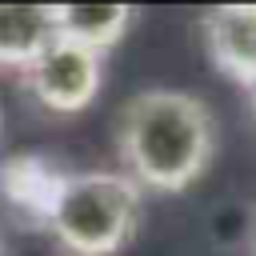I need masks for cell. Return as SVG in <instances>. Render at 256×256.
Listing matches in <instances>:
<instances>
[{
    "instance_id": "6da1fadb",
    "label": "cell",
    "mask_w": 256,
    "mask_h": 256,
    "mask_svg": "<svg viewBox=\"0 0 256 256\" xmlns=\"http://www.w3.org/2000/svg\"><path fill=\"white\" fill-rule=\"evenodd\" d=\"M112 140L120 172L144 192H184L212 164L216 120L192 92L148 88L124 100Z\"/></svg>"
},
{
    "instance_id": "5b68a950",
    "label": "cell",
    "mask_w": 256,
    "mask_h": 256,
    "mask_svg": "<svg viewBox=\"0 0 256 256\" xmlns=\"http://www.w3.org/2000/svg\"><path fill=\"white\" fill-rule=\"evenodd\" d=\"M52 16H56V36L76 40L100 56L112 44H120L136 20V12L128 4H56Z\"/></svg>"
},
{
    "instance_id": "8992f818",
    "label": "cell",
    "mask_w": 256,
    "mask_h": 256,
    "mask_svg": "<svg viewBox=\"0 0 256 256\" xmlns=\"http://www.w3.org/2000/svg\"><path fill=\"white\" fill-rule=\"evenodd\" d=\"M56 40V16L52 8H12L0 4V68L24 72L48 44Z\"/></svg>"
},
{
    "instance_id": "277c9868",
    "label": "cell",
    "mask_w": 256,
    "mask_h": 256,
    "mask_svg": "<svg viewBox=\"0 0 256 256\" xmlns=\"http://www.w3.org/2000/svg\"><path fill=\"white\" fill-rule=\"evenodd\" d=\"M208 60L232 84H256V4H224L200 20Z\"/></svg>"
},
{
    "instance_id": "ba28073f",
    "label": "cell",
    "mask_w": 256,
    "mask_h": 256,
    "mask_svg": "<svg viewBox=\"0 0 256 256\" xmlns=\"http://www.w3.org/2000/svg\"><path fill=\"white\" fill-rule=\"evenodd\" d=\"M248 92H252V116H256V84H252V88H248Z\"/></svg>"
},
{
    "instance_id": "3957f363",
    "label": "cell",
    "mask_w": 256,
    "mask_h": 256,
    "mask_svg": "<svg viewBox=\"0 0 256 256\" xmlns=\"http://www.w3.org/2000/svg\"><path fill=\"white\" fill-rule=\"evenodd\" d=\"M24 88L36 96V104H44L48 112H80L96 100L104 68H100V52L56 36L24 72H20Z\"/></svg>"
},
{
    "instance_id": "7a4b0ae2",
    "label": "cell",
    "mask_w": 256,
    "mask_h": 256,
    "mask_svg": "<svg viewBox=\"0 0 256 256\" xmlns=\"http://www.w3.org/2000/svg\"><path fill=\"white\" fill-rule=\"evenodd\" d=\"M144 188L124 172H64L48 232L72 256H116L140 228Z\"/></svg>"
},
{
    "instance_id": "9c48e42d",
    "label": "cell",
    "mask_w": 256,
    "mask_h": 256,
    "mask_svg": "<svg viewBox=\"0 0 256 256\" xmlns=\"http://www.w3.org/2000/svg\"><path fill=\"white\" fill-rule=\"evenodd\" d=\"M252 252H256V224H252Z\"/></svg>"
},
{
    "instance_id": "52a82bcc",
    "label": "cell",
    "mask_w": 256,
    "mask_h": 256,
    "mask_svg": "<svg viewBox=\"0 0 256 256\" xmlns=\"http://www.w3.org/2000/svg\"><path fill=\"white\" fill-rule=\"evenodd\" d=\"M0 184H4L8 200L24 216H32V220L44 224L48 208H52L60 184H64V172L56 164H48L44 156H12V160L0 164Z\"/></svg>"
}]
</instances>
